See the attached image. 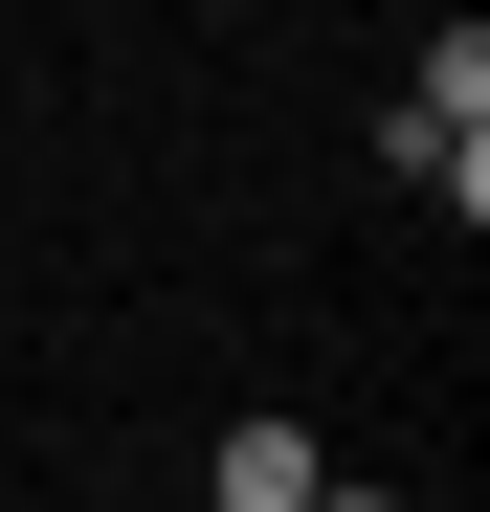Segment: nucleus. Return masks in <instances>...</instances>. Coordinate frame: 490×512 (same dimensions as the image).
<instances>
[{"instance_id": "obj_1", "label": "nucleus", "mask_w": 490, "mask_h": 512, "mask_svg": "<svg viewBox=\"0 0 490 512\" xmlns=\"http://www.w3.org/2000/svg\"><path fill=\"white\" fill-rule=\"evenodd\" d=\"M379 156H401V179H446V201L490 179V45H468V23L424 45V90H401V134H379Z\"/></svg>"}, {"instance_id": "obj_2", "label": "nucleus", "mask_w": 490, "mask_h": 512, "mask_svg": "<svg viewBox=\"0 0 490 512\" xmlns=\"http://www.w3.org/2000/svg\"><path fill=\"white\" fill-rule=\"evenodd\" d=\"M201 490H223V512H312V490H335V446H312V423H223Z\"/></svg>"}, {"instance_id": "obj_3", "label": "nucleus", "mask_w": 490, "mask_h": 512, "mask_svg": "<svg viewBox=\"0 0 490 512\" xmlns=\"http://www.w3.org/2000/svg\"><path fill=\"white\" fill-rule=\"evenodd\" d=\"M312 512H401V490H312Z\"/></svg>"}]
</instances>
